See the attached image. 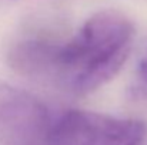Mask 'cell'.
Instances as JSON below:
<instances>
[{
  "label": "cell",
  "instance_id": "obj_1",
  "mask_svg": "<svg viewBox=\"0 0 147 145\" xmlns=\"http://www.w3.org/2000/svg\"><path fill=\"white\" fill-rule=\"evenodd\" d=\"M133 37V23L123 13L103 10L87 19L66 43L26 40L16 44L9 61L26 77L83 96L119 73L129 57Z\"/></svg>",
  "mask_w": 147,
  "mask_h": 145
},
{
  "label": "cell",
  "instance_id": "obj_2",
  "mask_svg": "<svg viewBox=\"0 0 147 145\" xmlns=\"http://www.w3.org/2000/svg\"><path fill=\"white\" fill-rule=\"evenodd\" d=\"M146 135L143 121L70 110L53 118L46 145H142Z\"/></svg>",
  "mask_w": 147,
  "mask_h": 145
},
{
  "label": "cell",
  "instance_id": "obj_3",
  "mask_svg": "<svg viewBox=\"0 0 147 145\" xmlns=\"http://www.w3.org/2000/svg\"><path fill=\"white\" fill-rule=\"evenodd\" d=\"M53 117L47 107L29 93L0 84V142L42 145Z\"/></svg>",
  "mask_w": 147,
  "mask_h": 145
},
{
  "label": "cell",
  "instance_id": "obj_4",
  "mask_svg": "<svg viewBox=\"0 0 147 145\" xmlns=\"http://www.w3.org/2000/svg\"><path fill=\"white\" fill-rule=\"evenodd\" d=\"M139 71H140V76L143 78V81L147 84V55L140 61V65H139Z\"/></svg>",
  "mask_w": 147,
  "mask_h": 145
},
{
  "label": "cell",
  "instance_id": "obj_5",
  "mask_svg": "<svg viewBox=\"0 0 147 145\" xmlns=\"http://www.w3.org/2000/svg\"><path fill=\"white\" fill-rule=\"evenodd\" d=\"M42 145H46V141H45V144H42Z\"/></svg>",
  "mask_w": 147,
  "mask_h": 145
}]
</instances>
